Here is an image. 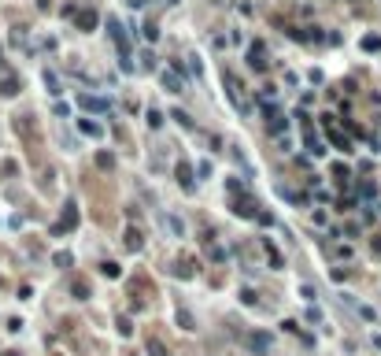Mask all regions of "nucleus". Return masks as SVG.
I'll return each instance as SVG.
<instances>
[{
    "label": "nucleus",
    "mask_w": 381,
    "mask_h": 356,
    "mask_svg": "<svg viewBox=\"0 0 381 356\" xmlns=\"http://www.w3.org/2000/svg\"><path fill=\"white\" fill-rule=\"evenodd\" d=\"M263 119H266V130H270L274 137H281V134H285V126H289V123H285V115H281V111L274 108V104H263Z\"/></svg>",
    "instance_id": "f257e3e1"
},
{
    "label": "nucleus",
    "mask_w": 381,
    "mask_h": 356,
    "mask_svg": "<svg viewBox=\"0 0 381 356\" xmlns=\"http://www.w3.org/2000/svg\"><path fill=\"white\" fill-rule=\"evenodd\" d=\"M78 108L89 111V115H104V111H111V104L104 97H93V93H78Z\"/></svg>",
    "instance_id": "f03ea898"
},
{
    "label": "nucleus",
    "mask_w": 381,
    "mask_h": 356,
    "mask_svg": "<svg viewBox=\"0 0 381 356\" xmlns=\"http://www.w3.org/2000/svg\"><path fill=\"white\" fill-rule=\"evenodd\" d=\"M233 215H241V219H259V204H255L248 193H244V197L233 193Z\"/></svg>",
    "instance_id": "7ed1b4c3"
},
{
    "label": "nucleus",
    "mask_w": 381,
    "mask_h": 356,
    "mask_svg": "<svg viewBox=\"0 0 381 356\" xmlns=\"http://www.w3.org/2000/svg\"><path fill=\"white\" fill-rule=\"evenodd\" d=\"M204 249H207V256H211V264H226V249H222V241H218L215 230H204Z\"/></svg>",
    "instance_id": "20e7f679"
},
{
    "label": "nucleus",
    "mask_w": 381,
    "mask_h": 356,
    "mask_svg": "<svg viewBox=\"0 0 381 356\" xmlns=\"http://www.w3.org/2000/svg\"><path fill=\"white\" fill-rule=\"evenodd\" d=\"M74 227H78V204H74V201H67L63 204V215H60V223H56V230H74Z\"/></svg>",
    "instance_id": "39448f33"
},
{
    "label": "nucleus",
    "mask_w": 381,
    "mask_h": 356,
    "mask_svg": "<svg viewBox=\"0 0 381 356\" xmlns=\"http://www.w3.org/2000/svg\"><path fill=\"white\" fill-rule=\"evenodd\" d=\"M97 23H100V15L93 12V8H82V12L74 15V26H78L82 34H93V30H97Z\"/></svg>",
    "instance_id": "423d86ee"
},
{
    "label": "nucleus",
    "mask_w": 381,
    "mask_h": 356,
    "mask_svg": "<svg viewBox=\"0 0 381 356\" xmlns=\"http://www.w3.org/2000/svg\"><path fill=\"white\" fill-rule=\"evenodd\" d=\"M222 78H226V86H230V100H233V108H241V111H248V100H244V86H237V78H233V74H230V71H226V74H222Z\"/></svg>",
    "instance_id": "0eeeda50"
},
{
    "label": "nucleus",
    "mask_w": 381,
    "mask_h": 356,
    "mask_svg": "<svg viewBox=\"0 0 381 356\" xmlns=\"http://www.w3.org/2000/svg\"><path fill=\"white\" fill-rule=\"evenodd\" d=\"M159 82H163V89H167V93H182V89H185V74H178L174 67L159 74Z\"/></svg>",
    "instance_id": "6e6552de"
},
{
    "label": "nucleus",
    "mask_w": 381,
    "mask_h": 356,
    "mask_svg": "<svg viewBox=\"0 0 381 356\" xmlns=\"http://www.w3.org/2000/svg\"><path fill=\"white\" fill-rule=\"evenodd\" d=\"M174 178H178V186H182L185 193L196 190V174H193V167H189V163H178L174 167Z\"/></svg>",
    "instance_id": "1a4fd4ad"
},
{
    "label": "nucleus",
    "mask_w": 381,
    "mask_h": 356,
    "mask_svg": "<svg viewBox=\"0 0 381 356\" xmlns=\"http://www.w3.org/2000/svg\"><path fill=\"white\" fill-rule=\"evenodd\" d=\"M248 63H252V71H266V49H263V41H255L252 49H248Z\"/></svg>",
    "instance_id": "9d476101"
},
{
    "label": "nucleus",
    "mask_w": 381,
    "mask_h": 356,
    "mask_svg": "<svg viewBox=\"0 0 381 356\" xmlns=\"http://www.w3.org/2000/svg\"><path fill=\"white\" fill-rule=\"evenodd\" d=\"M15 93H19V78L12 71H4L0 74V97H15Z\"/></svg>",
    "instance_id": "9b49d317"
},
{
    "label": "nucleus",
    "mask_w": 381,
    "mask_h": 356,
    "mask_svg": "<svg viewBox=\"0 0 381 356\" xmlns=\"http://www.w3.org/2000/svg\"><path fill=\"white\" fill-rule=\"evenodd\" d=\"M248 349H255V352H266V349H270V334H263V330H252V334H248Z\"/></svg>",
    "instance_id": "f8f14e48"
},
{
    "label": "nucleus",
    "mask_w": 381,
    "mask_h": 356,
    "mask_svg": "<svg viewBox=\"0 0 381 356\" xmlns=\"http://www.w3.org/2000/svg\"><path fill=\"white\" fill-rule=\"evenodd\" d=\"M126 249H130V252H141V249H145V234H141L137 227H126Z\"/></svg>",
    "instance_id": "ddd939ff"
},
{
    "label": "nucleus",
    "mask_w": 381,
    "mask_h": 356,
    "mask_svg": "<svg viewBox=\"0 0 381 356\" xmlns=\"http://www.w3.org/2000/svg\"><path fill=\"white\" fill-rule=\"evenodd\" d=\"M263 252H266V260H270V264H274V267H285V256H281V252H278V245H274V241H270V238H263Z\"/></svg>",
    "instance_id": "4468645a"
},
{
    "label": "nucleus",
    "mask_w": 381,
    "mask_h": 356,
    "mask_svg": "<svg viewBox=\"0 0 381 356\" xmlns=\"http://www.w3.org/2000/svg\"><path fill=\"white\" fill-rule=\"evenodd\" d=\"M78 130H82L85 137H104V126L93 123V119H78Z\"/></svg>",
    "instance_id": "2eb2a0df"
},
{
    "label": "nucleus",
    "mask_w": 381,
    "mask_h": 356,
    "mask_svg": "<svg viewBox=\"0 0 381 356\" xmlns=\"http://www.w3.org/2000/svg\"><path fill=\"white\" fill-rule=\"evenodd\" d=\"M326 137H329V141L340 148V152H351V141H348L344 134H340V130H333V126H329V130H326Z\"/></svg>",
    "instance_id": "dca6fc26"
},
{
    "label": "nucleus",
    "mask_w": 381,
    "mask_h": 356,
    "mask_svg": "<svg viewBox=\"0 0 381 356\" xmlns=\"http://www.w3.org/2000/svg\"><path fill=\"white\" fill-rule=\"evenodd\" d=\"M170 119H174V123L182 126V130H193V126H196V123H193V115H189V111H182V108L170 111Z\"/></svg>",
    "instance_id": "f3484780"
},
{
    "label": "nucleus",
    "mask_w": 381,
    "mask_h": 356,
    "mask_svg": "<svg viewBox=\"0 0 381 356\" xmlns=\"http://www.w3.org/2000/svg\"><path fill=\"white\" fill-rule=\"evenodd\" d=\"M41 78H45V86H49V93H52V97H60V93H63L60 78H56V71H41Z\"/></svg>",
    "instance_id": "a211bd4d"
},
{
    "label": "nucleus",
    "mask_w": 381,
    "mask_h": 356,
    "mask_svg": "<svg viewBox=\"0 0 381 356\" xmlns=\"http://www.w3.org/2000/svg\"><path fill=\"white\" fill-rule=\"evenodd\" d=\"M71 293H74V301H89V286H85L82 278H74V282H71Z\"/></svg>",
    "instance_id": "6ab92c4d"
},
{
    "label": "nucleus",
    "mask_w": 381,
    "mask_h": 356,
    "mask_svg": "<svg viewBox=\"0 0 381 356\" xmlns=\"http://www.w3.org/2000/svg\"><path fill=\"white\" fill-rule=\"evenodd\" d=\"M148 356H170V349L159 338H148Z\"/></svg>",
    "instance_id": "aec40b11"
},
{
    "label": "nucleus",
    "mask_w": 381,
    "mask_h": 356,
    "mask_svg": "<svg viewBox=\"0 0 381 356\" xmlns=\"http://www.w3.org/2000/svg\"><path fill=\"white\" fill-rule=\"evenodd\" d=\"M100 271H104V278H119V275H122V267L115 264V260H104Z\"/></svg>",
    "instance_id": "412c9836"
},
{
    "label": "nucleus",
    "mask_w": 381,
    "mask_h": 356,
    "mask_svg": "<svg viewBox=\"0 0 381 356\" xmlns=\"http://www.w3.org/2000/svg\"><path fill=\"white\" fill-rule=\"evenodd\" d=\"M141 34H145V41H148V45H152V41H159V26L152 23V19H148L145 26H141Z\"/></svg>",
    "instance_id": "4be33fe9"
},
{
    "label": "nucleus",
    "mask_w": 381,
    "mask_h": 356,
    "mask_svg": "<svg viewBox=\"0 0 381 356\" xmlns=\"http://www.w3.org/2000/svg\"><path fill=\"white\" fill-rule=\"evenodd\" d=\"M97 167L100 171H111V167H115V156L111 152H97Z\"/></svg>",
    "instance_id": "5701e85b"
},
{
    "label": "nucleus",
    "mask_w": 381,
    "mask_h": 356,
    "mask_svg": "<svg viewBox=\"0 0 381 356\" xmlns=\"http://www.w3.org/2000/svg\"><path fill=\"white\" fill-rule=\"evenodd\" d=\"M115 330L122 334V338H130V334H133V323L126 319V315H119V319H115Z\"/></svg>",
    "instance_id": "b1692460"
},
{
    "label": "nucleus",
    "mask_w": 381,
    "mask_h": 356,
    "mask_svg": "<svg viewBox=\"0 0 381 356\" xmlns=\"http://www.w3.org/2000/svg\"><path fill=\"white\" fill-rule=\"evenodd\" d=\"M167 227H170V230H174V234H178V238H185V223H182V219H178V215H167Z\"/></svg>",
    "instance_id": "393cba45"
},
{
    "label": "nucleus",
    "mask_w": 381,
    "mask_h": 356,
    "mask_svg": "<svg viewBox=\"0 0 381 356\" xmlns=\"http://www.w3.org/2000/svg\"><path fill=\"white\" fill-rule=\"evenodd\" d=\"M145 119H148V126H152V130L163 126V111H156V108H148V115H145Z\"/></svg>",
    "instance_id": "a878e982"
},
{
    "label": "nucleus",
    "mask_w": 381,
    "mask_h": 356,
    "mask_svg": "<svg viewBox=\"0 0 381 356\" xmlns=\"http://www.w3.org/2000/svg\"><path fill=\"white\" fill-rule=\"evenodd\" d=\"M178 326H182V330H196V319L189 312H178Z\"/></svg>",
    "instance_id": "bb28decb"
},
{
    "label": "nucleus",
    "mask_w": 381,
    "mask_h": 356,
    "mask_svg": "<svg viewBox=\"0 0 381 356\" xmlns=\"http://www.w3.org/2000/svg\"><path fill=\"white\" fill-rule=\"evenodd\" d=\"M363 49H366V52H377V49H381V37H377V34H366V37H363Z\"/></svg>",
    "instance_id": "cd10ccee"
},
{
    "label": "nucleus",
    "mask_w": 381,
    "mask_h": 356,
    "mask_svg": "<svg viewBox=\"0 0 381 356\" xmlns=\"http://www.w3.org/2000/svg\"><path fill=\"white\" fill-rule=\"evenodd\" d=\"M0 174L15 178V174H19V163H15V160H4V163H0Z\"/></svg>",
    "instance_id": "c85d7f7f"
},
{
    "label": "nucleus",
    "mask_w": 381,
    "mask_h": 356,
    "mask_svg": "<svg viewBox=\"0 0 381 356\" xmlns=\"http://www.w3.org/2000/svg\"><path fill=\"white\" fill-rule=\"evenodd\" d=\"M52 264H56V267H71V252H56Z\"/></svg>",
    "instance_id": "c756f323"
},
{
    "label": "nucleus",
    "mask_w": 381,
    "mask_h": 356,
    "mask_svg": "<svg viewBox=\"0 0 381 356\" xmlns=\"http://www.w3.org/2000/svg\"><path fill=\"white\" fill-rule=\"evenodd\" d=\"M333 178H337V182H348V167L344 163H333Z\"/></svg>",
    "instance_id": "7c9ffc66"
},
{
    "label": "nucleus",
    "mask_w": 381,
    "mask_h": 356,
    "mask_svg": "<svg viewBox=\"0 0 381 356\" xmlns=\"http://www.w3.org/2000/svg\"><path fill=\"white\" fill-rule=\"evenodd\" d=\"M359 315H363L366 323H377V312H374V308H366V304H359Z\"/></svg>",
    "instance_id": "2f4dec72"
},
{
    "label": "nucleus",
    "mask_w": 381,
    "mask_h": 356,
    "mask_svg": "<svg viewBox=\"0 0 381 356\" xmlns=\"http://www.w3.org/2000/svg\"><path fill=\"white\" fill-rule=\"evenodd\" d=\"M241 301L248 304V308H255V304H259V301H255V289H241Z\"/></svg>",
    "instance_id": "473e14b6"
},
{
    "label": "nucleus",
    "mask_w": 381,
    "mask_h": 356,
    "mask_svg": "<svg viewBox=\"0 0 381 356\" xmlns=\"http://www.w3.org/2000/svg\"><path fill=\"white\" fill-rule=\"evenodd\" d=\"M300 297H303V301H315V286L303 282V286H300Z\"/></svg>",
    "instance_id": "72a5a7b5"
},
{
    "label": "nucleus",
    "mask_w": 381,
    "mask_h": 356,
    "mask_svg": "<svg viewBox=\"0 0 381 356\" xmlns=\"http://www.w3.org/2000/svg\"><path fill=\"white\" fill-rule=\"evenodd\" d=\"M374 193H377L374 182H363V186H359V197H374Z\"/></svg>",
    "instance_id": "f704fd0d"
},
{
    "label": "nucleus",
    "mask_w": 381,
    "mask_h": 356,
    "mask_svg": "<svg viewBox=\"0 0 381 356\" xmlns=\"http://www.w3.org/2000/svg\"><path fill=\"white\" fill-rule=\"evenodd\" d=\"M141 60H145V63H141L145 71H152V67H156V56H152V52H141Z\"/></svg>",
    "instance_id": "c9c22d12"
},
{
    "label": "nucleus",
    "mask_w": 381,
    "mask_h": 356,
    "mask_svg": "<svg viewBox=\"0 0 381 356\" xmlns=\"http://www.w3.org/2000/svg\"><path fill=\"white\" fill-rule=\"evenodd\" d=\"M374 252H381V241H374Z\"/></svg>",
    "instance_id": "e433bc0d"
},
{
    "label": "nucleus",
    "mask_w": 381,
    "mask_h": 356,
    "mask_svg": "<svg viewBox=\"0 0 381 356\" xmlns=\"http://www.w3.org/2000/svg\"><path fill=\"white\" fill-rule=\"evenodd\" d=\"M4 356H19V352H4Z\"/></svg>",
    "instance_id": "4c0bfd02"
}]
</instances>
